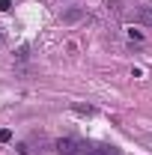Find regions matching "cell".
<instances>
[{
	"label": "cell",
	"mask_w": 152,
	"mask_h": 155,
	"mask_svg": "<svg viewBox=\"0 0 152 155\" xmlns=\"http://www.w3.org/2000/svg\"><path fill=\"white\" fill-rule=\"evenodd\" d=\"M6 140H12V131L9 128H0V143H6Z\"/></svg>",
	"instance_id": "3957f363"
},
{
	"label": "cell",
	"mask_w": 152,
	"mask_h": 155,
	"mask_svg": "<svg viewBox=\"0 0 152 155\" xmlns=\"http://www.w3.org/2000/svg\"><path fill=\"white\" fill-rule=\"evenodd\" d=\"M140 21L152 24V6H143V9H140Z\"/></svg>",
	"instance_id": "7a4b0ae2"
},
{
	"label": "cell",
	"mask_w": 152,
	"mask_h": 155,
	"mask_svg": "<svg viewBox=\"0 0 152 155\" xmlns=\"http://www.w3.org/2000/svg\"><path fill=\"white\" fill-rule=\"evenodd\" d=\"M54 149L60 155H81V143H78L75 137H60L57 143H54Z\"/></svg>",
	"instance_id": "6da1fadb"
},
{
	"label": "cell",
	"mask_w": 152,
	"mask_h": 155,
	"mask_svg": "<svg viewBox=\"0 0 152 155\" xmlns=\"http://www.w3.org/2000/svg\"><path fill=\"white\" fill-rule=\"evenodd\" d=\"M90 155H114V149H107V146H101V149H93Z\"/></svg>",
	"instance_id": "277c9868"
},
{
	"label": "cell",
	"mask_w": 152,
	"mask_h": 155,
	"mask_svg": "<svg viewBox=\"0 0 152 155\" xmlns=\"http://www.w3.org/2000/svg\"><path fill=\"white\" fill-rule=\"evenodd\" d=\"M9 6H12L9 0H0V9H9Z\"/></svg>",
	"instance_id": "5b68a950"
}]
</instances>
